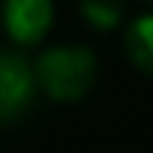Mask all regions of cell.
I'll return each instance as SVG.
<instances>
[{"mask_svg": "<svg viewBox=\"0 0 153 153\" xmlns=\"http://www.w3.org/2000/svg\"><path fill=\"white\" fill-rule=\"evenodd\" d=\"M97 78V59L88 47L62 44L41 53L34 62V85L59 103L81 100Z\"/></svg>", "mask_w": 153, "mask_h": 153, "instance_id": "6da1fadb", "label": "cell"}, {"mask_svg": "<svg viewBox=\"0 0 153 153\" xmlns=\"http://www.w3.org/2000/svg\"><path fill=\"white\" fill-rule=\"evenodd\" d=\"M81 16L100 31H109L122 19V0H81Z\"/></svg>", "mask_w": 153, "mask_h": 153, "instance_id": "5b68a950", "label": "cell"}, {"mask_svg": "<svg viewBox=\"0 0 153 153\" xmlns=\"http://www.w3.org/2000/svg\"><path fill=\"white\" fill-rule=\"evenodd\" d=\"M53 22L50 0H3V25L16 44H38Z\"/></svg>", "mask_w": 153, "mask_h": 153, "instance_id": "3957f363", "label": "cell"}, {"mask_svg": "<svg viewBox=\"0 0 153 153\" xmlns=\"http://www.w3.org/2000/svg\"><path fill=\"white\" fill-rule=\"evenodd\" d=\"M34 69L19 53L0 50V122H13L31 106Z\"/></svg>", "mask_w": 153, "mask_h": 153, "instance_id": "7a4b0ae2", "label": "cell"}, {"mask_svg": "<svg viewBox=\"0 0 153 153\" xmlns=\"http://www.w3.org/2000/svg\"><path fill=\"white\" fill-rule=\"evenodd\" d=\"M125 53L141 72L153 75V13L137 16L125 31Z\"/></svg>", "mask_w": 153, "mask_h": 153, "instance_id": "277c9868", "label": "cell"}]
</instances>
